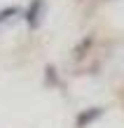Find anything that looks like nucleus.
<instances>
[{
	"instance_id": "obj_1",
	"label": "nucleus",
	"mask_w": 124,
	"mask_h": 128,
	"mask_svg": "<svg viewBox=\"0 0 124 128\" xmlns=\"http://www.w3.org/2000/svg\"><path fill=\"white\" fill-rule=\"evenodd\" d=\"M42 10H45V0H33V2H30V7L26 10V24H28V28H37L40 26Z\"/></svg>"
},
{
	"instance_id": "obj_2",
	"label": "nucleus",
	"mask_w": 124,
	"mask_h": 128,
	"mask_svg": "<svg viewBox=\"0 0 124 128\" xmlns=\"http://www.w3.org/2000/svg\"><path fill=\"white\" fill-rule=\"evenodd\" d=\"M103 114V110L101 107H91V110H84V112H80L77 114V126L80 128H84L87 124H91V121H96V119Z\"/></svg>"
},
{
	"instance_id": "obj_3",
	"label": "nucleus",
	"mask_w": 124,
	"mask_h": 128,
	"mask_svg": "<svg viewBox=\"0 0 124 128\" xmlns=\"http://www.w3.org/2000/svg\"><path fill=\"white\" fill-rule=\"evenodd\" d=\"M14 14H19L17 7H5V10H0V24H3V21H7L10 16H14Z\"/></svg>"
}]
</instances>
